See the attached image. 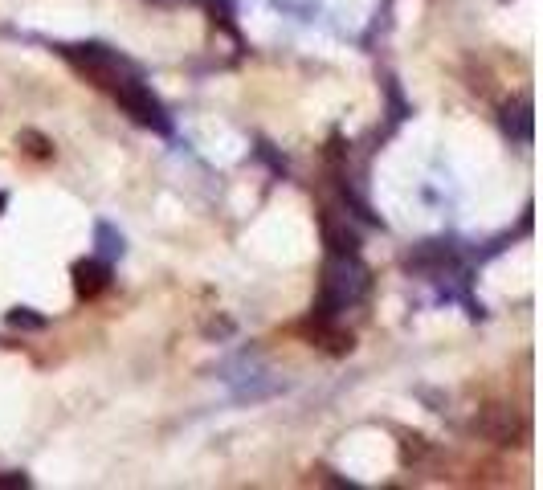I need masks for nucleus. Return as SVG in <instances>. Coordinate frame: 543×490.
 <instances>
[{
	"label": "nucleus",
	"instance_id": "10",
	"mask_svg": "<svg viewBox=\"0 0 543 490\" xmlns=\"http://www.w3.org/2000/svg\"><path fill=\"white\" fill-rule=\"evenodd\" d=\"M17 486L25 490V486H29V478H25V474H0V490H17Z\"/></svg>",
	"mask_w": 543,
	"mask_h": 490
},
{
	"label": "nucleus",
	"instance_id": "7",
	"mask_svg": "<svg viewBox=\"0 0 543 490\" xmlns=\"http://www.w3.org/2000/svg\"><path fill=\"white\" fill-rule=\"evenodd\" d=\"M98 250H103L107 258H119L123 254V237L111 225H98Z\"/></svg>",
	"mask_w": 543,
	"mask_h": 490
},
{
	"label": "nucleus",
	"instance_id": "5",
	"mask_svg": "<svg viewBox=\"0 0 543 490\" xmlns=\"http://www.w3.org/2000/svg\"><path fill=\"white\" fill-rule=\"evenodd\" d=\"M323 237H327V250H331L335 258H352V254L360 250V237H356L348 225H335L331 217L323 221Z\"/></svg>",
	"mask_w": 543,
	"mask_h": 490
},
{
	"label": "nucleus",
	"instance_id": "11",
	"mask_svg": "<svg viewBox=\"0 0 543 490\" xmlns=\"http://www.w3.org/2000/svg\"><path fill=\"white\" fill-rule=\"evenodd\" d=\"M5 205H9V196H5V192H0V209H5Z\"/></svg>",
	"mask_w": 543,
	"mask_h": 490
},
{
	"label": "nucleus",
	"instance_id": "8",
	"mask_svg": "<svg viewBox=\"0 0 543 490\" xmlns=\"http://www.w3.org/2000/svg\"><path fill=\"white\" fill-rule=\"evenodd\" d=\"M401 450H405V462H417V458H425V454H429V446H425V437H421V433H405Z\"/></svg>",
	"mask_w": 543,
	"mask_h": 490
},
{
	"label": "nucleus",
	"instance_id": "4",
	"mask_svg": "<svg viewBox=\"0 0 543 490\" xmlns=\"http://www.w3.org/2000/svg\"><path fill=\"white\" fill-rule=\"evenodd\" d=\"M111 286V270L107 262H98V258H82L74 262V290H78V299H98Z\"/></svg>",
	"mask_w": 543,
	"mask_h": 490
},
{
	"label": "nucleus",
	"instance_id": "1",
	"mask_svg": "<svg viewBox=\"0 0 543 490\" xmlns=\"http://www.w3.org/2000/svg\"><path fill=\"white\" fill-rule=\"evenodd\" d=\"M364 290H368V274H364V266L356 262V254H352V258H335V254H331V262H327V270H323V290H319V311H315V319L331 323V315L343 311V307H352Z\"/></svg>",
	"mask_w": 543,
	"mask_h": 490
},
{
	"label": "nucleus",
	"instance_id": "9",
	"mask_svg": "<svg viewBox=\"0 0 543 490\" xmlns=\"http://www.w3.org/2000/svg\"><path fill=\"white\" fill-rule=\"evenodd\" d=\"M9 327H25V331H41V327H45V319H41V315H29V311H21V307H17V311L9 315Z\"/></svg>",
	"mask_w": 543,
	"mask_h": 490
},
{
	"label": "nucleus",
	"instance_id": "6",
	"mask_svg": "<svg viewBox=\"0 0 543 490\" xmlns=\"http://www.w3.org/2000/svg\"><path fill=\"white\" fill-rule=\"evenodd\" d=\"M17 147H21L25 156H33V160H54V143H49L41 131H33V127H25L17 135Z\"/></svg>",
	"mask_w": 543,
	"mask_h": 490
},
{
	"label": "nucleus",
	"instance_id": "3",
	"mask_svg": "<svg viewBox=\"0 0 543 490\" xmlns=\"http://www.w3.org/2000/svg\"><path fill=\"white\" fill-rule=\"evenodd\" d=\"M474 433L495 441V446H523L527 437V421L515 405H486L478 417H474Z\"/></svg>",
	"mask_w": 543,
	"mask_h": 490
},
{
	"label": "nucleus",
	"instance_id": "2",
	"mask_svg": "<svg viewBox=\"0 0 543 490\" xmlns=\"http://www.w3.org/2000/svg\"><path fill=\"white\" fill-rule=\"evenodd\" d=\"M111 94L119 98V107L139 123V127H152V131H168V119H164V107H160V98L147 90L139 78H119L111 86Z\"/></svg>",
	"mask_w": 543,
	"mask_h": 490
}]
</instances>
